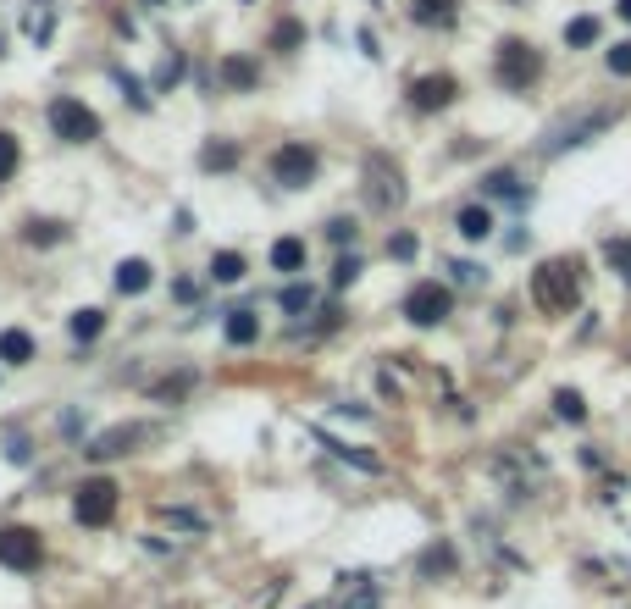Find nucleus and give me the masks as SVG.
Returning a JSON list of instances; mask_svg holds the SVG:
<instances>
[{"instance_id":"nucleus-29","label":"nucleus","mask_w":631,"mask_h":609,"mask_svg":"<svg viewBox=\"0 0 631 609\" xmlns=\"http://www.w3.org/2000/svg\"><path fill=\"white\" fill-rule=\"evenodd\" d=\"M604 67L615 72V78H631V39H620V45H609Z\"/></svg>"},{"instance_id":"nucleus-10","label":"nucleus","mask_w":631,"mask_h":609,"mask_svg":"<svg viewBox=\"0 0 631 609\" xmlns=\"http://www.w3.org/2000/svg\"><path fill=\"white\" fill-rule=\"evenodd\" d=\"M222 84L233 89V95H250V89L261 84V67H255L250 56H222Z\"/></svg>"},{"instance_id":"nucleus-36","label":"nucleus","mask_w":631,"mask_h":609,"mask_svg":"<svg viewBox=\"0 0 631 609\" xmlns=\"http://www.w3.org/2000/svg\"><path fill=\"white\" fill-rule=\"evenodd\" d=\"M449 272H454V283H482V266H471V261H454Z\"/></svg>"},{"instance_id":"nucleus-8","label":"nucleus","mask_w":631,"mask_h":609,"mask_svg":"<svg viewBox=\"0 0 631 609\" xmlns=\"http://www.w3.org/2000/svg\"><path fill=\"white\" fill-rule=\"evenodd\" d=\"M405 95L416 111H449L454 100H460V78H454V72H421V78H410Z\"/></svg>"},{"instance_id":"nucleus-22","label":"nucleus","mask_w":631,"mask_h":609,"mask_svg":"<svg viewBox=\"0 0 631 609\" xmlns=\"http://www.w3.org/2000/svg\"><path fill=\"white\" fill-rule=\"evenodd\" d=\"M23 239L28 244H61V239H67V227L50 222V216H28V222H23Z\"/></svg>"},{"instance_id":"nucleus-17","label":"nucleus","mask_w":631,"mask_h":609,"mask_svg":"<svg viewBox=\"0 0 631 609\" xmlns=\"http://www.w3.org/2000/svg\"><path fill=\"white\" fill-rule=\"evenodd\" d=\"M222 333H227V344L244 349V344H255V338H261V316H255V311H233Z\"/></svg>"},{"instance_id":"nucleus-9","label":"nucleus","mask_w":631,"mask_h":609,"mask_svg":"<svg viewBox=\"0 0 631 609\" xmlns=\"http://www.w3.org/2000/svg\"><path fill=\"white\" fill-rule=\"evenodd\" d=\"M410 23L416 28H454L460 23V0H410Z\"/></svg>"},{"instance_id":"nucleus-19","label":"nucleus","mask_w":631,"mask_h":609,"mask_svg":"<svg viewBox=\"0 0 631 609\" xmlns=\"http://www.w3.org/2000/svg\"><path fill=\"white\" fill-rule=\"evenodd\" d=\"M200 167L205 172H233V167H239V144H233V139L205 144V150H200Z\"/></svg>"},{"instance_id":"nucleus-2","label":"nucleus","mask_w":631,"mask_h":609,"mask_svg":"<svg viewBox=\"0 0 631 609\" xmlns=\"http://www.w3.org/2000/svg\"><path fill=\"white\" fill-rule=\"evenodd\" d=\"M576 299H582V277H576L571 261H543L532 272V305L543 316H565L576 311Z\"/></svg>"},{"instance_id":"nucleus-30","label":"nucleus","mask_w":631,"mask_h":609,"mask_svg":"<svg viewBox=\"0 0 631 609\" xmlns=\"http://www.w3.org/2000/svg\"><path fill=\"white\" fill-rule=\"evenodd\" d=\"M416 250H421L416 233H393V239H388V255H393V261H416Z\"/></svg>"},{"instance_id":"nucleus-5","label":"nucleus","mask_w":631,"mask_h":609,"mask_svg":"<svg viewBox=\"0 0 631 609\" xmlns=\"http://www.w3.org/2000/svg\"><path fill=\"white\" fill-rule=\"evenodd\" d=\"M449 311H454V294H449V283H416L405 294V322L410 327H438V322H449Z\"/></svg>"},{"instance_id":"nucleus-1","label":"nucleus","mask_w":631,"mask_h":609,"mask_svg":"<svg viewBox=\"0 0 631 609\" xmlns=\"http://www.w3.org/2000/svg\"><path fill=\"white\" fill-rule=\"evenodd\" d=\"M543 72H548V61L537 45H526V39H499V50H493V78H499L510 95H532V89L543 84Z\"/></svg>"},{"instance_id":"nucleus-37","label":"nucleus","mask_w":631,"mask_h":609,"mask_svg":"<svg viewBox=\"0 0 631 609\" xmlns=\"http://www.w3.org/2000/svg\"><path fill=\"white\" fill-rule=\"evenodd\" d=\"M615 12H620V17H626V23H631V0H615Z\"/></svg>"},{"instance_id":"nucleus-25","label":"nucleus","mask_w":631,"mask_h":609,"mask_svg":"<svg viewBox=\"0 0 631 609\" xmlns=\"http://www.w3.org/2000/svg\"><path fill=\"white\" fill-rule=\"evenodd\" d=\"M554 416H560V421H587L582 394H576V388H560V394H554Z\"/></svg>"},{"instance_id":"nucleus-13","label":"nucleus","mask_w":631,"mask_h":609,"mask_svg":"<svg viewBox=\"0 0 631 609\" xmlns=\"http://www.w3.org/2000/svg\"><path fill=\"white\" fill-rule=\"evenodd\" d=\"M305 239H294V233H288V239H277L272 244V272H283V277H299L305 272Z\"/></svg>"},{"instance_id":"nucleus-32","label":"nucleus","mask_w":631,"mask_h":609,"mask_svg":"<svg viewBox=\"0 0 631 609\" xmlns=\"http://www.w3.org/2000/svg\"><path fill=\"white\" fill-rule=\"evenodd\" d=\"M327 239L333 244H355V222H349V216H333V222H327Z\"/></svg>"},{"instance_id":"nucleus-6","label":"nucleus","mask_w":631,"mask_h":609,"mask_svg":"<svg viewBox=\"0 0 631 609\" xmlns=\"http://www.w3.org/2000/svg\"><path fill=\"white\" fill-rule=\"evenodd\" d=\"M39 560H45V538H39L34 526H0V565L17 576L39 571Z\"/></svg>"},{"instance_id":"nucleus-28","label":"nucleus","mask_w":631,"mask_h":609,"mask_svg":"<svg viewBox=\"0 0 631 609\" xmlns=\"http://www.w3.org/2000/svg\"><path fill=\"white\" fill-rule=\"evenodd\" d=\"M305 45V28L294 23V17H283V23L272 28V50H299Z\"/></svg>"},{"instance_id":"nucleus-3","label":"nucleus","mask_w":631,"mask_h":609,"mask_svg":"<svg viewBox=\"0 0 631 609\" xmlns=\"http://www.w3.org/2000/svg\"><path fill=\"white\" fill-rule=\"evenodd\" d=\"M45 122H50V133H56L61 144H95L100 139V117L78 95H56L45 106Z\"/></svg>"},{"instance_id":"nucleus-35","label":"nucleus","mask_w":631,"mask_h":609,"mask_svg":"<svg viewBox=\"0 0 631 609\" xmlns=\"http://www.w3.org/2000/svg\"><path fill=\"white\" fill-rule=\"evenodd\" d=\"M161 515H167L172 526H183V532H200V526H205V521H200V515H194V510H161Z\"/></svg>"},{"instance_id":"nucleus-15","label":"nucleus","mask_w":631,"mask_h":609,"mask_svg":"<svg viewBox=\"0 0 631 609\" xmlns=\"http://www.w3.org/2000/svg\"><path fill=\"white\" fill-rule=\"evenodd\" d=\"M67 333L78 338V344H95V338L106 333V311H95V305H89V311H72L67 316Z\"/></svg>"},{"instance_id":"nucleus-31","label":"nucleus","mask_w":631,"mask_h":609,"mask_svg":"<svg viewBox=\"0 0 631 609\" xmlns=\"http://www.w3.org/2000/svg\"><path fill=\"white\" fill-rule=\"evenodd\" d=\"M178 78H183V56H178V50H172V56L161 61V72H155V84H161V89H172V84H178Z\"/></svg>"},{"instance_id":"nucleus-24","label":"nucleus","mask_w":631,"mask_h":609,"mask_svg":"<svg viewBox=\"0 0 631 609\" xmlns=\"http://www.w3.org/2000/svg\"><path fill=\"white\" fill-rule=\"evenodd\" d=\"M327 449L338 454V460H349V466H360V471H382V460L377 454H366V449H355V443H338V438H322Z\"/></svg>"},{"instance_id":"nucleus-23","label":"nucleus","mask_w":631,"mask_h":609,"mask_svg":"<svg viewBox=\"0 0 631 609\" xmlns=\"http://www.w3.org/2000/svg\"><path fill=\"white\" fill-rule=\"evenodd\" d=\"M482 194H493V200H521V178H515L510 167H499V172H488V178H482Z\"/></svg>"},{"instance_id":"nucleus-12","label":"nucleus","mask_w":631,"mask_h":609,"mask_svg":"<svg viewBox=\"0 0 631 609\" xmlns=\"http://www.w3.org/2000/svg\"><path fill=\"white\" fill-rule=\"evenodd\" d=\"M34 355H39L34 333H23V327H6V333H0V360H6V366H28Z\"/></svg>"},{"instance_id":"nucleus-21","label":"nucleus","mask_w":631,"mask_h":609,"mask_svg":"<svg viewBox=\"0 0 631 609\" xmlns=\"http://www.w3.org/2000/svg\"><path fill=\"white\" fill-rule=\"evenodd\" d=\"M416 571L421 576H449L454 571V543H432V549L416 560Z\"/></svg>"},{"instance_id":"nucleus-4","label":"nucleus","mask_w":631,"mask_h":609,"mask_svg":"<svg viewBox=\"0 0 631 609\" xmlns=\"http://www.w3.org/2000/svg\"><path fill=\"white\" fill-rule=\"evenodd\" d=\"M316 172H322V150H316V144H305V139L277 144L272 178L283 183V189H305V183H316Z\"/></svg>"},{"instance_id":"nucleus-34","label":"nucleus","mask_w":631,"mask_h":609,"mask_svg":"<svg viewBox=\"0 0 631 609\" xmlns=\"http://www.w3.org/2000/svg\"><path fill=\"white\" fill-rule=\"evenodd\" d=\"M355 277H360V261H355V255H344V261L333 266V283H338V288H349Z\"/></svg>"},{"instance_id":"nucleus-33","label":"nucleus","mask_w":631,"mask_h":609,"mask_svg":"<svg viewBox=\"0 0 631 609\" xmlns=\"http://www.w3.org/2000/svg\"><path fill=\"white\" fill-rule=\"evenodd\" d=\"M283 311H288V316L310 311V288H299V283H294V288H288V294H283Z\"/></svg>"},{"instance_id":"nucleus-11","label":"nucleus","mask_w":631,"mask_h":609,"mask_svg":"<svg viewBox=\"0 0 631 609\" xmlns=\"http://www.w3.org/2000/svg\"><path fill=\"white\" fill-rule=\"evenodd\" d=\"M139 438H144L139 427H111V432H100V438L89 443L84 454H89V460H111V454H128V449H133V443H139Z\"/></svg>"},{"instance_id":"nucleus-14","label":"nucleus","mask_w":631,"mask_h":609,"mask_svg":"<svg viewBox=\"0 0 631 609\" xmlns=\"http://www.w3.org/2000/svg\"><path fill=\"white\" fill-rule=\"evenodd\" d=\"M454 227H460V239L477 244V239H488V233H493V211H488V205H465V211L454 216Z\"/></svg>"},{"instance_id":"nucleus-18","label":"nucleus","mask_w":631,"mask_h":609,"mask_svg":"<svg viewBox=\"0 0 631 609\" xmlns=\"http://www.w3.org/2000/svg\"><path fill=\"white\" fill-rule=\"evenodd\" d=\"M598 34H604V23H598L593 12H587V17H571V23H565V45H571V50L598 45Z\"/></svg>"},{"instance_id":"nucleus-27","label":"nucleus","mask_w":631,"mask_h":609,"mask_svg":"<svg viewBox=\"0 0 631 609\" xmlns=\"http://www.w3.org/2000/svg\"><path fill=\"white\" fill-rule=\"evenodd\" d=\"M604 261H609V266H615V272L631 283V233H626V239H609V244H604Z\"/></svg>"},{"instance_id":"nucleus-26","label":"nucleus","mask_w":631,"mask_h":609,"mask_svg":"<svg viewBox=\"0 0 631 609\" xmlns=\"http://www.w3.org/2000/svg\"><path fill=\"white\" fill-rule=\"evenodd\" d=\"M17 167H23V150H17L12 133H0V183H12Z\"/></svg>"},{"instance_id":"nucleus-16","label":"nucleus","mask_w":631,"mask_h":609,"mask_svg":"<svg viewBox=\"0 0 631 609\" xmlns=\"http://www.w3.org/2000/svg\"><path fill=\"white\" fill-rule=\"evenodd\" d=\"M244 272H250V261H244L239 250H216L211 255V283H244Z\"/></svg>"},{"instance_id":"nucleus-7","label":"nucleus","mask_w":631,"mask_h":609,"mask_svg":"<svg viewBox=\"0 0 631 609\" xmlns=\"http://www.w3.org/2000/svg\"><path fill=\"white\" fill-rule=\"evenodd\" d=\"M72 515L84 526H111V515H117V482L111 477H95L78 488V499H72Z\"/></svg>"},{"instance_id":"nucleus-20","label":"nucleus","mask_w":631,"mask_h":609,"mask_svg":"<svg viewBox=\"0 0 631 609\" xmlns=\"http://www.w3.org/2000/svg\"><path fill=\"white\" fill-rule=\"evenodd\" d=\"M117 288H122V294H144V288H150V261H139V255L122 261L117 266Z\"/></svg>"}]
</instances>
